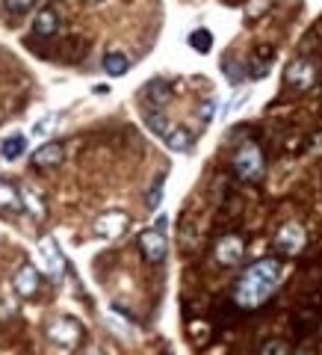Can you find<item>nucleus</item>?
Returning <instances> with one entry per match:
<instances>
[{
    "label": "nucleus",
    "mask_w": 322,
    "mask_h": 355,
    "mask_svg": "<svg viewBox=\"0 0 322 355\" xmlns=\"http://www.w3.org/2000/svg\"><path fill=\"white\" fill-rule=\"evenodd\" d=\"M39 252H42V258H44V263H48V270H51V275L53 279H62V272H65V258H62V252H60V246L53 243L51 237H42L39 240Z\"/></svg>",
    "instance_id": "nucleus-9"
},
{
    "label": "nucleus",
    "mask_w": 322,
    "mask_h": 355,
    "mask_svg": "<svg viewBox=\"0 0 322 355\" xmlns=\"http://www.w3.org/2000/svg\"><path fill=\"white\" fill-rule=\"evenodd\" d=\"M190 48L195 53H210V48H213V36H210V30L204 27H198L190 33Z\"/></svg>",
    "instance_id": "nucleus-17"
},
{
    "label": "nucleus",
    "mask_w": 322,
    "mask_h": 355,
    "mask_svg": "<svg viewBox=\"0 0 322 355\" xmlns=\"http://www.w3.org/2000/svg\"><path fill=\"white\" fill-rule=\"evenodd\" d=\"M89 355H98V352H89Z\"/></svg>",
    "instance_id": "nucleus-31"
},
{
    "label": "nucleus",
    "mask_w": 322,
    "mask_h": 355,
    "mask_svg": "<svg viewBox=\"0 0 322 355\" xmlns=\"http://www.w3.org/2000/svg\"><path fill=\"white\" fill-rule=\"evenodd\" d=\"M145 125H148V130L151 133H157V137H169V133H172V125H169V119H166L163 113H157V110H154V113H148L145 116Z\"/></svg>",
    "instance_id": "nucleus-18"
},
{
    "label": "nucleus",
    "mask_w": 322,
    "mask_h": 355,
    "mask_svg": "<svg viewBox=\"0 0 322 355\" xmlns=\"http://www.w3.org/2000/svg\"><path fill=\"white\" fill-rule=\"evenodd\" d=\"M160 198H163V178H157V184L151 187V193H148V198H145V205L154 210V207L160 205Z\"/></svg>",
    "instance_id": "nucleus-25"
},
{
    "label": "nucleus",
    "mask_w": 322,
    "mask_h": 355,
    "mask_svg": "<svg viewBox=\"0 0 322 355\" xmlns=\"http://www.w3.org/2000/svg\"><path fill=\"white\" fill-rule=\"evenodd\" d=\"M0 207H6V210H21V196H18L9 184H3V181H0Z\"/></svg>",
    "instance_id": "nucleus-20"
},
{
    "label": "nucleus",
    "mask_w": 322,
    "mask_h": 355,
    "mask_svg": "<svg viewBox=\"0 0 322 355\" xmlns=\"http://www.w3.org/2000/svg\"><path fill=\"white\" fill-rule=\"evenodd\" d=\"M15 291L21 293V296H33V293H36L39 291V270H36V266H33V263H24V266H21V270L15 272Z\"/></svg>",
    "instance_id": "nucleus-10"
},
{
    "label": "nucleus",
    "mask_w": 322,
    "mask_h": 355,
    "mask_svg": "<svg viewBox=\"0 0 322 355\" xmlns=\"http://www.w3.org/2000/svg\"><path fill=\"white\" fill-rule=\"evenodd\" d=\"M57 27H60V18H57L53 9H42V12L36 15V24H33V30H36L39 36H53Z\"/></svg>",
    "instance_id": "nucleus-14"
},
{
    "label": "nucleus",
    "mask_w": 322,
    "mask_h": 355,
    "mask_svg": "<svg viewBox=\"0 0 322 355\" xmlns=\"http://www.w3.org/2000/svg\"><path fill=\"white\" fill-rule=\"evenodd\" d=\"M193 133L186 130V128H172V133L166 137V146H169L175 154H186V151H193Z\"/></svg>",
    "instance_id": "nucleus-12"
},
{
    "label": "nucleus",
    "mask_w": 322,
    "mask_h": 355,
    "mask_svg": "<svg viewBox=\"0 0 322 355\" xmlns=\"http://www.w3.org/2000/svg\"><path fill=\"white\" fill-rule=\"evenodd\" d=\"M242 252H246V243H242V237L237 234H228V237H222L216 243V261L222 266H234L242 261Z\"/></svg>",
    "instance_id": "nucleus-7"
},
{
    "label": "nucleus",
    "mask_w": 322,
    "mask_h": 355,
    "mask_svg": "<svg viewBox=\"0 0 322 355\" xmlns=\"http://www.w3.org/2000/svg\"><path fill=\"white\" fill-rule=\"evenodd\" d=\"M216 107H219L216 98H204V101L198 104V119H202V125H210V121L216 119Z\"/></svg>",
    "instance_id": "nucleus-22"
},
{
    "label": "nucleus",
    "mask_w": 322,
    "mask_h": 355,
    "mask_svg": "<svg viewBox=\"0 0 322 355\" xmlns=\"http://www.w3.org/2000/svg\"><path fill=\"white\" fill-rule=\"evenodd\" d=\"M18 196H21V207H27L36 219H39V216H44V205H42V198H39L36 193H33V190H21Z\"/></svg>",
    "instance_id": "nucleus-19"
},
{
    "label": "nucleus",
    "mask_w": 322,
    "mask_h": 355,
    "mask_svg": "<svg viewBox=\"0 0 322 355\" xmlns=\"http://www.w3.org/2000/svg\"><path fill=\"white\" fill-rule=\"evenodd\" d=\"M296 355H310V352H307V349H302V352H296Z\"/></svg>",
    "instance_id": "nucleus-30"
},
{
    "label": "nucleus",
    "mask_w": 322,
    "mask_h": 355,
    "mask_svg": "<svg viewBox=\"0 0 322 355\" xmlns=\"http://www.w3.org/2000/svg\"><path fill=\"white\" fill-rule=\"evenodd\" d=\"M305 228L298 225V222H287V225L278 231V237H275V249H278L281 254H287V258H293V254H298L305 249Z\"/></svg>",
    "instance_id": "nucleus-4"
},
{
    "label": "nucleus",
    "mask_w": 322,
    "mask_h": 355,
    "mask_svg": "<svg viewBox=\"0 0 322 355\" xmlns=\"http://www.w3.org/2000/svg\"><path fill=\"white\" fill-rule=\"evenodd\" d=\"M145 95H148V101H151L154 107H163V104H169L172 89H169V83H166V80H151V83L145 86Z\"/></svg>",
    "instance_id": "nucleus-15"
},
{
    "label": "nucleus",
    "mask_w": 322,
    "mask_h": 355,
    "mask_svg": "<svg viewBox=\"0 0 322 355\" xmlns=\"http://www.w3.org/2000/svg\"><path fill=\"white\" fill-rule=\"evenodd\" d=\"M139 249H142V254H145V261L160 263V261H166L169 243H166L160 228H148V231H142V237H139Z\"/></svg>",
    "instance_id": "nucleus-5"
},
{
    "label": "nucleus",
    "mask_w": 322,
    "mask_h": 355,
    "mask_svg": "<svg viewBox=\"0 0 322 355\" xmlns=\"http://www.w3.org/2000/svg\"><path fill=\"white\" fill-rule=\"evenodd\" d=\"M62 157H65V148L60 142H44V146L36 148V154H33V163L36 166H60Z\"/></svg>",
    "instance_id": "nucleus-11"
},
{
    "label": "nucleus",
    "mask_w": 322,
    "mask_h": 355,
    "mask_svg": "<svg viewBox=\"0 0 322 355\" xmlns=\"http://www.w3.org/2000/svg\"><path fill=\"white\" fill-rule=\"evenodd\" d=\"M33 6H36V0H6V9L12 15H27Z\"/></svg>",
    "instance_id": "nucleus-24"
},
{
    "label": "nucleus",
    "mask_w": 322,
    "mask_h": 355,
    "mask_svg": "<svg viewBox=\"0 0 322 355\" xmlns=\"http://www.w3.org/2000/svg\"><path fill=\"white\" fill-rule=\"evenodd\" d=\"M24 148H27L24 137H9V139L0 142V157L3 160H18L21 154H24Z\"/></svg>",
    "instance_id": "nucleus-16"
},
{
    "label": "nucleus",
    "mask_w": 322,
    "mask_h": 355,
    "mask_svg": "<svg viewBox=\"0 0 322 355\" xmlns=\"http://www.w3.org/2000/svg\"><path fill=\"white\" fill-rule=\"evenodd\" d=\"M266 9H269V0H251L249 9H246V15L249 18H258L260 12H266Z\"/></svg>",
    "instance_id": "nucleus-27"
},
{
    "label": "nucleus",
    "mask_w": 322,
    "mask_h": 355,
    "mask_svg": "<svg viewBox=\"0 0 322 355\" xmlns=\"http://www.w3.org/2000/svg\"><path fill=\"white\" fill-rule=\"evenodd\" d=\"M53 128H57V119H53V116H44L42 121H36V125H33L30 133H33V137H48Z\"/></svg>",
    "instance_id": "nucleus-23"
},
{
    "label": "nucleus",
    "mask_w": 322,
    "mask_h": 355,
    "mask_svg": "<svg viewBox=\"0 0 322 355\" xmlns=\"http://www.w3.org/2000/svg\"><path fill=\"white\" fill-rule=\"evenodd\" d=\"M266 69H269V65H266L263 60H254V62H251V69H249V74L254 77V80H263V77H266Z\"/></svg>",
    "instance_id": "nucleus-28"
},
{
    "label": "nucleus",
    "mask_w": 322,
    "mask_h": 355,
    "mask_svg": "<svg viewBox=\"0 0 322 355\" xmlns=\"http://www.w3.org/2000/svg\"><path fill=\"white\" fill-rule=\"evenodd\" d=\"M316 80V65L307 62V60H296L290 62V69H287V83L293 89H310Z\"/></svg>",
    "instance_id": "nucleus-8"
},
{
    "label": "nucleus",
    "mask_w": 322,
    "mask_h": 355,
    "mask_svg": "<svg viewBox=\"0 0 322 355\" xmlns=\"http://www.w3.org/2000/svg\"><path fill=\"white\" fill-rule=\"evenodd\" d=\"M127 69H130V60H127L121 51H109L107 57H104V71H107L109 77H125Z\"/></svg>",
    "instance_id": "nucleus-13"
},
{
    "label": "nucleus",
    "mask_w": 322,
    "mask_h": 355,
    "mask_svg": "<svg viewBox=\"0 0 322 355\" xmlns=\"http://www.w3.org/2000/svg\"><path fill=\"white\" fill-rule=\"evenodd\" d=\"M125 228H127V216L118 214V210H109V214H101L95 219V234L101 240H116L125 234Z\"/></svg>",
    "instance_id": "nucleus-6"
},
{
    "label": "nucleus",
    "mask_w": 322,
    "mask_h": 355,
    "mask_svg": "<svg viewBox=\"0 0 322 355\" xmlns=\"http://www.w3.org/2000/svg\"><path fill=\"white\" fill-rule=\"evenodd\" d=\"M281 282V266L278 261H258L251 263L246 272L240 275V282L234 287V302L246 311H258L266 299L278 291Z\"/></svg>",
    "instance_id": "nucleus-1"
},
{
    "label": "nucleus",
    "mask_w": 322,
    "mask_h": 355,
    "mask_svg": "<svg viewBox=\"0 0 322 355\" xmlns=\"http://www.w3.org/2000/svg\"><path fill=\"white\" fill-rule=\"evenodd\" d=\"M48 338H51L53 343H60V347H69V349H71V347H77V343H80L83 329H80V323H77V320L60 317V320H53V323H51Z\"/></svg>",
    "instance_id": "nucleus-3"
},
{
    "label": "nucleus",
    "mask_w": 322,
    "mask_h": 355,
    "mask_svg": "<svg viewBox=\"0 0 322 355\" xmlns=\"http://www.w3.org/2000/svg\"><path fill=\"white\" fill-rule=\"evenodd\" d=\"M260 355H287V343H284V340H269V343H263Z\"/></svg>",
    "instance_id": "nucleus-26"
},
{
    "label": "nucleus",
    "mask_w": 322,
    "mask_h": 355,
    "mask_svg": "<svg viewBox=\"0 0 322 355\" xmlns=\"http://www.w3.org/2000/svg\"><path fill=\"white\" fill-rule=\"evenodd\" d=\"M86 3H104V0H86Z\"/></svg>",
    "instance_id": "nucleus-29"
},
{
    "label": "nucleus",
    "mask_w": 322,
    "mask_h": 355,
    "mask_svg": "<svg viewBox=\"0 0 322 355\" xmlns=\"http://www.w3.org/2000/svg\"><path fill=\"white\" fill-rule=\"evenodd\" d=\"M222 69H225V77H228L231 86H240L242 80H246V69H242L240 62H234V60H225L222 62Z\"/></svg>",
    "instance_id": "nucleus-21"
},
{
    "label": "nucleus",
    "mask_w": 322,
    "mask_h": 355,
    "mask_svg": "<svg viewBox=\"0 0 322 355\" xmlns=\"http://www.w3.org/2000/svg\"><path fill=\"white\" fill-rule=\"evenodd\" d=\"M234 172L242 178V181H258L263 175V157L258 146H242L234 157Z\"/></svg>",
    "instance_id": "nucleus-2"
}]
</instances>
